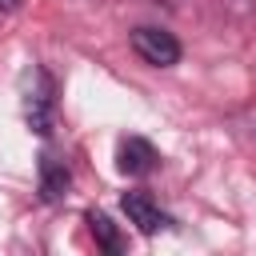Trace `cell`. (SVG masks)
Here are the masks:
<instances>
[{
  "label": "cell",
  "mask_w": 256,
  "mask_h": 256,
  "mask_svg": "<svg viewBox=\"0 0 256 256\" xmlns=\"http://www.w3.org/2000/svg\"><path fill=\"white\" fill-rule=\"evenodd\" d=\"M156 164H160V152H156L144 136L120 140V148H116V168H120L124 176H148Z\"/></svg>",
  "instance_id": "3957f363"
},
{
  "label": "cell",
  "mask_w": 256,
  "mask_h": 256,
  "mask_svg": "<svg viewBox=\"0 0 256 256\" xmlns=\"http://www.w3.org/2000/svg\"><path fill=\"white\" fill-rule=\"evenodd\" d=\"M64 188H68V168H64L60 160L44 156V160H40V196H44V200H60Z\"/></svg>",
  "instance_id": "5b68a950"
},
{
  "label": "cell",
  "mask_w": 256,
  "mask_h": 256,
  "mask_svg": "<svg viewBox=\"0 0 256 256\" xmlns=\"http://www.w3.org/2000/svg\"><path fill=\"white\" fill-rule=\"evenodd\" d=\"M120 208H124L128 224H136L144 236H152V232H160L164 224H172V220H168V212H160V204H156V200H148L144 192H124Z\"/></svg>",
  "instance_id": "277c9868"
},
{
  "label": "cell",
  "mask_w": 256,
  "mask_h": 256,
  "mask_svg": "<svg viewBox=\"0 0 256 256\" xmlns=\"http://www.w3.org/2000/svg\"><path fill=\"white\" fill-rule=\"evenodd\" d=\"M88 224H92V236L100 240L104 252H120V236H116V228H112V220L104 212H88Z\"/></svg>",
  "instance_id": "8992f818"
},
{
  "label": "cell",
  "mask_w": 256,
  "mask_h": 256,
  "mask_svg": "<svg viewBox=\"0 0 256 256\" xmlns=\"http://www.w3.org/2000/svg\"><path fill=\"white\" fill-rule=\"evenodd\" d=\"M32 84H28V92H24V120H28V128L36 132V136H48L52 132V76L44 72V68H32V76H28Z\"/></svg>",
  "instance_id": "6da1fadb"
},
{
  "label": "cell",
  "mask_w": 256,
  "mask_h": 256,
  "mask_svg": "<svg viewBox=\"0 0 256 256\" xmlns=\"http://www.w3.org/2000/svg\"><path fill=\"white\" fill-rule=\"evenodd\" d=\"M20 8V0H0V12H16Z\"/></svg>",
  "instance_id": "52a82bcc"
},
{
  "label": "cell",
  "mask_w": 256,
  "mask_h": 256,
  "mask_svg": "<svg viewBox=\"0 0 256 256\" xmlns=\"http://www.w3.org/2000/svg\"><path fill=\"white\" fill-rule=\"evenodd\" d=\"M132 52L152 68H172L180 60V40L172 32H164V28H148L144 24V28L132 32Z\"/></svg>",
  "instance_id": "7a4b0ae2"
}]
</instances>
